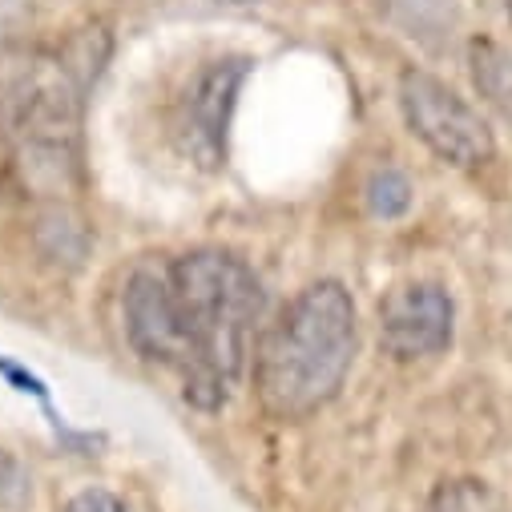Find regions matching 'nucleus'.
<instances>
[{"instance_id": "6", "label": "nucleus", "mask_w": 512, "mask_h": 512, "mask_svg": "<svg viewBox=\"0 0 512 512\" xmlns=\"http://www.w3.org/2000/svg\"><path fill=\"white\" fill-rule=\"evenodd\" d=\"M246 69H250L246 57H222V61H210L186 89L182 134H186V150L206 170H214L226 158V125H230L238 89L246 81Z\"/></svg>"}, {"instance_id": "5", "label": "nucleus", "mask_w": 512, "mask_h": 512, "mask_svg": "<svg viewBox=\"0 0 512 512\" xmlns=\"http://www.w3.org/2000/svg\"><path fill=\"white\" fill-rule=\"evenodd\" d=\"M452 323H456V307L448 291L436 283L396 287L379 303V339L400 363L440 355L452 343Z\"/></svg>"}, {"instance_id": "2", "label": "nucleus", "mask_w": 512, "mask_h": 512, "mask_svg": "<svg viewBox=\"0 0 512 512\" xmlns=\"http://www.w3.org/2000/svg\"><path fill=\"white\" fill-rule=\"evenodd\" d=\"M355 343L351 291L335 279L303 287L254 347V392L267 416L295 424L327 408L351 371Z\"/></svg>"}, {"instance_id": "13", "label": "nucleus", "mask_w": 512, "mask_h": 512, "mask_svg": "<svg viewBox=\"0 0 512 512\" xmlns=\"http://www.w3.org/2000/svg\"><path fill=\"white\" fill-rule=\"evenodd\" d=\"M508 21H512V0H508Z\"/></svg>"}, {"instance_id": "9", "label": "nucleus", "mask_w": 512, "mask_h": 512, "mask_svg": "<svg viewBox=\"0 0 512 512\" xmlns=\"http://www.w3.org/2000/svg\"><path fill=\"white\" fill-rule=\"evenodd\" d=\"M424 512H504V508L496 504V496H492L484 484H476V480H460V484L440 488Z\"/></svg>"}, {"instance_id": "8", "label": "nucleus", "mask_w": 512, "mask_h": 512, "mask_svg": "<svg viewBox=\"0 0 512 512\" xmlns=\"http://www.w3.org/2000/svg\"><path fill=\"white\" fill-rule=\"evenodd\" d=\"M367 202L379 218H400L412 206V182L400 170H375L367 182Z\"/></svg>"}, {"instance_id": "10", "label": "nucleus", "mask_w": 512, "mask_h": 512, "mask_svg": "<svg viewBox=\"0 0 512 512\" xmlns=\"http://www.w3.org/2000/svg\"><path fill=\"white\" fill-rule=\"evenodd\" d=\"M29 496V476L25 468L9 456V452H0V504H21Z\"/></svg>"}, {"instance_id": "7", "label": "nucleus", "mask_w": 512, "mask_h": 512, "mask_svg": "<svg viewBox=\"0 0 512 512\" xmlns=\"http://www.w3.org/2000/svg\"><path fill=\"white\" fill-rule=\"evenodd\" d=\"M472 77L476 89L512 117V53H504L496 41H476L472 45Z\"/></svg>"}, {"instance_id": "3", "label": "nucleus", "mask_w": 512, "mask_h": 512, "mask_svg": "<svg viewBox=\"0 0 512 512\" xmlns=\"http://www.w3.org/2000/svg\"><path fill=\"white\" fill-rule=\"evenodd\" d=\"M109 53V41L101 33H81L65 49L25 53L5 65L0 81V113H5L9 138L33 158L65 162L69 142L81 125V101L93 77L101 73V61Z\"/></svg>"}, {"instance_id": "12", "label": "nucleus", "mask_w": 512, "mask_h": 512, "mask_svg": "<svg viewBox=\"0 0 512 512\" xmlns=\"http://www.w3.org/2000/svg\"><path fill=\"white\" fill-rule=\"evenodd\" d=\"M226 5H254V0H226Z\"/></svg>"}, {"instance_id": "4", "label": "nucleus", "mask_w": 512, "mask_h": 512, "mask_svg": "<svg viewBox=\"0 0 512 512\" xmlns=\"http://www.w3.org/2000/svg\"><path fill=\"white\" fill-rule=\"evenodd\" d=\"M400 109L408 130L444 162L468 170V166H484L496 154V138L488 130V121L480 117L476 105H468L448 81L424 73V69H408L400 77Z\"/></svg>"}, {"instance_id": "1", "label": "nucleus", "mask_w": 512, "mask_h": 512, "mask_svg": "<svg viewBox=\"0 0 512 512\" xmlns=\"http://www.w3.org/2000/svg\"><path fill=\"white\" fill-rule=\"evenodd\" d=\"M121 307L138 355L174 371L194 408L218 412L254 355L263 283L226 250H190L162 267H138Z\"/></svg>"}, {"instance_id": "11", "label": "nucleus", "mask_w": 512, "mask_h": 512, "mask_svg": "<svg viewBox=\"0 0 512 512\" xmlns=\"http://www.w3.org/2000/svg\"><path fill=\"white\" fill-rule=\"evenodd\" d=\"M65 512H130V508H125V504H121L113 492H105V488H81L77 496H69Z\"/></svg>"}]
</instances>
